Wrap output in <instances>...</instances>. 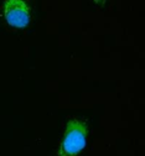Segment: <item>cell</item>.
<instances>
[{
    "instance_id": "7a4b0ae2",
    "label": "cell",
    "mask_w": 145,
    "mask_h": 156,
    "mask_svg": "<svg viewBox=\"0 0 145 156\" xmlns=\"http://www.w3.org/2000/svg\"><path fill=\"white\" fill-rule=\"evenodd\" d=\"M3 15L9 25L14 27H25L30 23L31 9L23 0H8L3 4Z\"/></svg>"
},
{
    "instance_id": "6da1fadb",
    "label": "cell",
    "mask_w": 145,
    "mask_h": 156,
    "mask_svg": "<svg viewBox=\"0 0 145 156\" xmlns=\"http://www.w3.org/2000/svg\"><path fill=\"white\" fill-rule=\"evenodd\" d=\"M87 124L78 119H71L65 129L61 141L60 156H76L87 144Z\"/></svg>"
}]
</instances>
